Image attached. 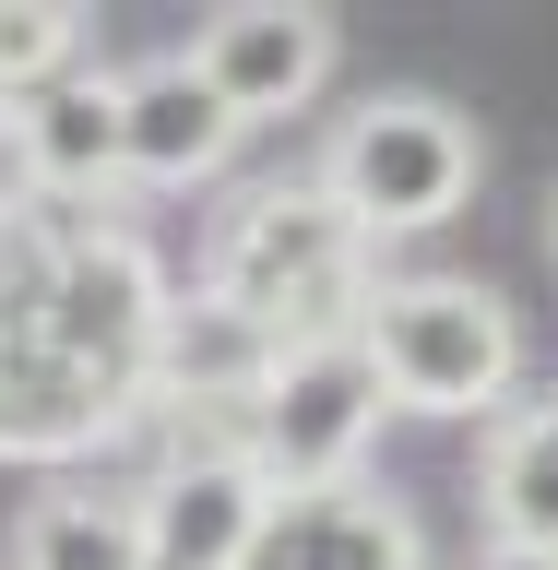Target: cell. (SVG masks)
I'll list each match as a JSON object with an SVG mask.
<instances>
[{
  "label": "cell",
  "instance_id": "cell-6",
  "mask_svg": "<svg viewBox=\"0 0 558 570\" xmlns=\"http://www.w3.org/2000/svg\"><path fill=\"white\" fill-rule=\"evenodd\" d=\"M238 570H428V534H417V511H404L381 475L274 488V511H262Z\"/></svg>",
  "mask_w": 558,
  "mask_h": 570
},
{
  "label": "cell",
  "instance_id": "cell-7",
  "mask_svg": "<svg viewBox=\"0 0 558 570\" xmlns=\"http://www.w3.org/2000/svg\"><path fill=\"white\" fill-rule=\"evenodd\" d=\"M12 167H25V203H60V214H96L119 190V71H60L48 96L12 107Z\"/></svg>",
  "mask_w": 558,
  "mask_h": 570
},
{
  "label": "cell",
  "instance_id": "cell-1",
  "mask_svg": "<svg viewBox=\"0 0 558 570\" xmlns=\"http://www.w3.org/2000/svg\"><path fill=\"white\" fill-rule=\"evenodd\" d=\"M203 297H226L238 321H262V333L297 356V345H333V333L369 321V297H381V249L321 203V178H262V190H238L226 226H214Z\"/></svg>",
  "mask_w": 558,
  "mask_h": 570
},
{
  "label": "cell",
  "instance_id": "cell-14",
  "mask_svg": "<svg viewBox=\"0 0 558 570\" xmlns=\"http://www.w3.org/2000/svg\"><path fill=\"white\" fill-rule=\"evenodd\" d=\"M547 249H558V190H547Z\"/></svg>",
  "mask_w": 558,
  "mask_h": 570
},
{
  "label": "cell",
  "instance_id": "cell-10",
  "mask_svg": "<svg viewBox=\"0 0 558 570\" xmlns=\"http://www.w3.org/2000/svg\"><path fill=\"white\" fill-rule=\"evenodd\" d=\"M476 511H488V547L558 559V404H511L476 440Z\"/></svg>",
  "mask_w": 558,
  "mask_h": 570
},
{
  "label": "cell",
  "instance_id": "cell-8",
  "mask_svg": "<svg viewBox=\"0 0 558 570\" xmlns=\"http://www.w3.org/2000/svg\"><path fill=\"white\" fill-rule=\"evenodd\" d=\"M226 155H238V119H226V96L190 71V48L119 71V167H131L143 190H203Z\"/></svg>",
  "mask_w": 558,
  "mask_h": 570
},
{
  "label": "cell",
  "instance_id": "cell-11",
  "mask_svg": "<svg viewBox=\"0 0 558 570\" xmlns=\"http://www.w3.org/2000/svg\"><path fill=\"white\" fill-rule=\"evenodd\" d=\"M12 570H143V499L131 488H48L12 511Z\"/></svg>",
  "mask_w": 558,
  "mask_h": 570
},
{
  "label": "cell",
  "instance_id": "cell-9",
  "mask_svg": "<svg viewBox=\"0 0 558 570\" xmlns=\"http://www.w3.org/2000/svg\"><path fill=\"white\" fill-rule=\"evenodd\" d=\"M131 499H143V570H238L274 511L249 463H155Z\"/></svg>",
  "mask_w": 558,
  "mask_h": 570
},
{
  "label": "cell",
  "instance_id": "cell-4",
  "mask_svg": "<svg viewBox=\"0 0 558 570\" xmlns=\"http://www.w3.org/2000/svg\"><path fill=\"white\" fill-rule=\"evenodd\" d=\"M381 416H392V392H381V368H369L356 333L297 345L274 368V392L249 404V475L262 488H345V475H369Z\"/></svg>",
  "mask_w": 558,
  "mask_h": 570
},
{
  "label": "cell",
  "instance_id": "cell-5",
  "mask_svg": "<svg viewBox=\"0 0 558 570\" xmlns=\"http://www.w3.org/2000/svg\"><path fill=\"white\" fill-rule=\"evenodd\" d=\"M190 71L226 96L238 131L297 119V107L333 83V12H310V0H226V12L190 24Z\"/></svg>",
  "mask_w": 558,
  "mask_h": 570
},
{
  "label": "cell",
  "instance_id": "cell-15",
  "mask_svg": "<svg viewBox=\"0 0 558 570\" xmlns=\"http://www.w3.org/2000/svg\"><path fill=\"white\" fill-rule=\"evenodd\" d=\"M0 142H12V107H0Z\"/></svg>",
  "mask_w": 558,
  "mask_h": 570
},
{
  "label": "cell",
  "instance_id": "cell-12",
  "mask_svg": "<svg viewBox=\"0 0 558 570\" xmlns=\"http://www.w3.org/2000/svg\"><path fill=\"white\" fill-rule=\"evenodd\" d=\"M84 24L96 12H71V0H0V107H25L60 71H84Z\"/></svg>",
  "mask_w": 558,
  "mask_h": 570
},
{
  "label": "cell",
  "instance_id": "cell-2",
  "mask_svg": "<svg viewBox=\"0 0 558 570\" xmlns=\"http://www.w3.org/2000/svg\"><path fill=\"white\" fill-rule=\"evenodd\" d=\"M356 345L381 368L392 416H476L499 428L523 392V309L476 274H381Z\"/></svg>",
  "mask_w": 558,
  "mask_h": 570
},
{
  "label": "cell",
  "instance_id": "cell-3",
  "mask_svg": "<svg viewBox=\"0 0 558 570\" xmlns=\"http://www.w3.org/2000/svg\"><path fill=\"white\" fill-rule=\"evenodd\" d=\"M321 203L345 214L369 249L392 238H428V226H452L463 203H476V178H488V142H476V119L440 96H369L356 119H333L321 131Z\"/></svg>",
  "mask_w": 558,
  "mask_h": 570
},
{
  "label": "cell",
  "instance_id": "cell-13",
  "mask_svg": "<svg viewBox=\"0 0 558 570\" xmlns=\"http://www.w3.org/2000/svg\"><path fill=\"white\" fill-rule=\"evenodd\" d=\"M476 570H558L547 547H476Z\"/></svg>",
  "mask_w": 558,
  "mask_h": 570
}]
</instances>
